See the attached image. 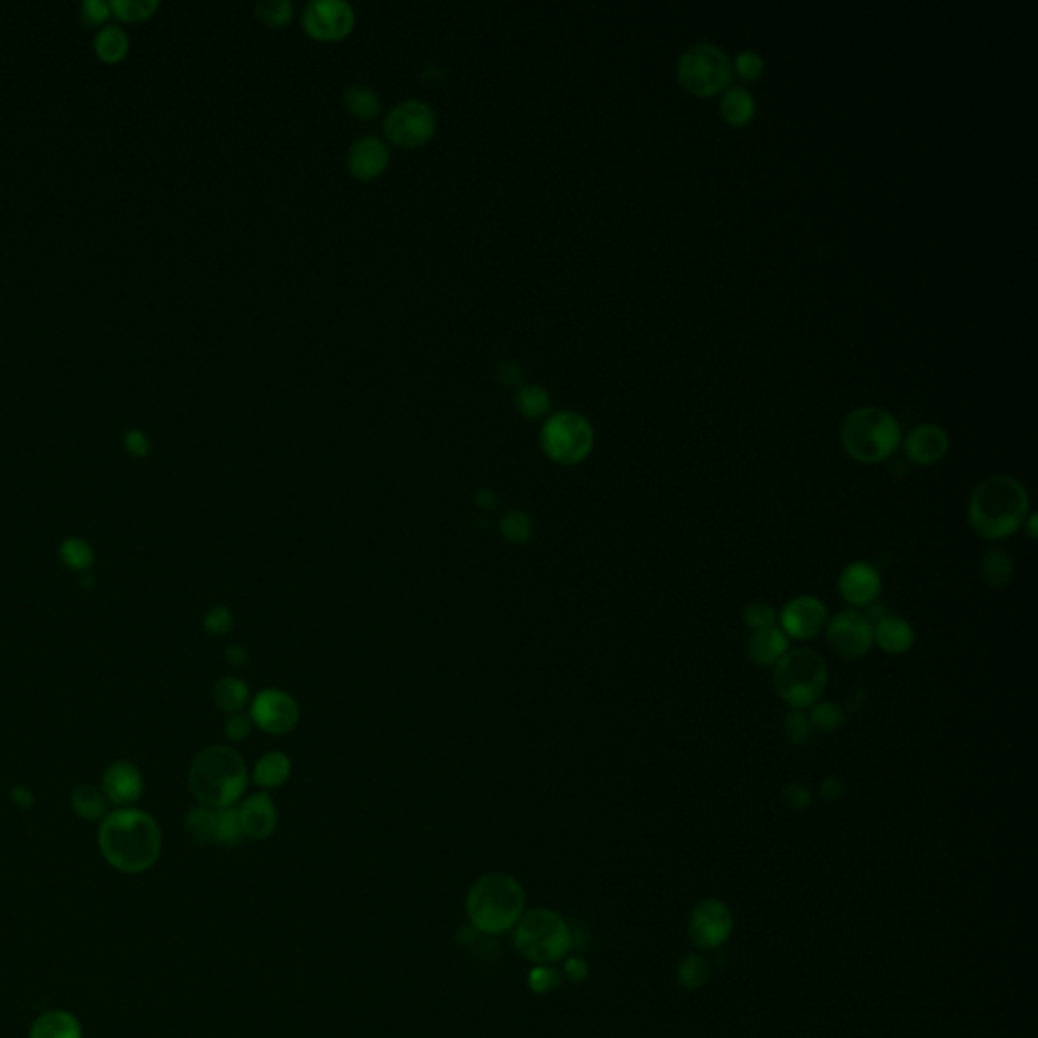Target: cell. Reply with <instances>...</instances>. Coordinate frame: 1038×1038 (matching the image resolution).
<instances>
[{
    "mask_svg": "<svg viewBox=\"0 0 1038 1038\" xmlns=\"http://www.w3.org/2000/svg\"><path fill=\"white\" fill-rule=\"evenodd\" d=\"M98 844L102 856L118 873L140 874L155 866L161 856L163 836L153 815L122 807L102 820Z\"/></svg>",
    "mask_w": 1038,
    "mask_h": 1038,
    "instance_id": "obj_1",
    "label": "cell"
},
{
    "mask_svg": "<svg viewBox=\"0 0 1038 1038\" xmlns=\"http://www.w3.org/2000/svg\"><path fill=\"white\" fill-rule=\"evenodd\" d=\"M1030 515L1026 487L1010 475H992L973 489L968 501V524L981 540L1002 542L1025 526Z\"/></svg>",
    "mask_w": 1038,
    "mask_h": 1038,
    "instance_id": "obj_2",
    "label": "cell"
},
{
    "mask_svg": "<svg viewBox=\"0 0 1038 1038\" xmlns=\"http://www.w3.org/2000/svg\"><path fill=\"white\" fill-rule=\"evenodd\" d=\"M466 917L483 935L513 929L526 913V891L513 876L489 873L473 883L465 900Z\"/></svg>",
    "mask_w": 1038,
    "mask_h": 1038,
    "instance_id": "obj_3",
    "label": "cell"
},
{
    "mask_svg": "<svg viewBox=\"0 0 1038 1038\" xmlns=\"http://www.w3.org/2000/svg\"><path fill=\"white\" fill-rule=\"evenodd\" d=\"M189 787L197 802L211 810H226L248 787V767L242 755L229 747H209L195 757L189 768Z\"/></svg>",
    "mask_w": 1038,
    "mask_h": 1038,
    "instance_id": "obj_4",
    "label": "cell"
},
{
    "mask_svg": "<svg viewBox=\"0 0 1038 1038\" xmlns=\"http://www.w3.org/2000/svg\"><path fill=\"white\" fill-rule=\"evenodd\" d=\"M828 678V661L812 647L789 649L773 668L775 692L791 710H807L818 704Z\"/></svg>",
    "mask_w": 1038,
    "mask_h": 1038,
    "instance_id": "obj_5",
    "label": "cell"
},
{
    "mask_svg": "<svg viewBox=\"0 0 1038 1038\" xmlns=\"http://www.w3.org/2000/svg\"><path fill=\"white\" fill-rule=\"evenodd\" d=\"M897 418L881 408H858L842 424V445L854 461L876 465L889 458L900 445Z\"/></svg>",
    "mask_w": 1038,
    "mask_h": 1038,
    "instance_id": "obj_6",
    "label": "cell"
},
{
    "mask_svg": "<svg viewBox=\"0 0 1038 1038\" xmlns=\"http://www.w3.org/2000/svg\"><path fill=\"white\" fill-rule=\"evenodd\" d=\"M513 945L521 957L536 965H552L574 947L568 923L552 909H532L513 927Z\"/></svg>",
    "mask_w": 1038,
    "mask_h": 1038,
    "instance_id": "obj_7",
    "label": "cell"
},
{
    "mask_svg": "<svg viewBox=\"0 0 1038 1038\" xmlns=\"http://www.w3.org/2000/svg\"><path fill=\"white\" fill-rule=\"evenodd\" d=\"M678 82L694 96L708 98L728 88L732 79V66L728 55L712 43H696L679 55Z\"/></svg>",
    "mask_w": 1038,
    "mask_h": 1038,
    "instance_id": "obj_8",
    "label": "cell"
},
{
    "mask_svg": "<svg viewBox=\"0 0 1038 1038\" xmlns=\"http://www.w3.org/2000/svg\"><path fill=\"white\" fill-rule=\"evenodd\" d=\"M544 455L558 465H578L592 453L594 430L589 420L572 410H562L546 420L540 430Z\"/></svg>",
    "mask_w": 1038,
    "mask_h": 1038,
    "instance_id": "obj_9",
    "label": "cell"
},
{
    "mask_svg": "<svg viewBox=\"0 0 1038 1038\" xmlns=\"http://www.w3.org/2000/svg\"><path fill=\"white\" fill-rule=\"evenodd\" d=\"M437 112L422 100H404L384 118V134L392 145L414 148L432 138L437 130Z\"/></svg>",
    "mask_w": 1038,
    "mask_h": 1038,
    "instance_id": "obj_10",
    "label": "cell"
},
{
    "mask_svg": "<svg viewBox=\"0 0 1038 1038\" xmlns=\"http://www.w3.org/2000/svg\"><path fill=\"white\" fill-rule=\"evenodd\" d=\"M826 637L839 660L856 661L862 660L874 645L873 623L858 608H844L838 615L828 619Z\"/></svg>",
    "mask_w": 1038,
    "mask_h": 1038,
    "instance_id": "obj_11",
    "label": "cell"
},
{
    "mask_svg": "<svg viewBox=\"0 0 1038 1038\" xmlns=\"http://www.w3.org/2000/svg\"><path fill=\"white\" fill-rule=\"evenodd\" d=\"M355 9L345 0H311L303 11V27L319 41H339L351 33Z\"/></svg>",
    "mask_w": 1038,
    "mask_h": 1038,
    "instance_id": "obj_12",
    "label": "cell"
},
{
    "mask_svg": "<svg viewBox=\"0 0 1038 1038\" xmlns=\"http://www.w3.org/2000/svg\"><path fill=\"white\" fill-rule=\"evenodd\" d=\"M250 718L260 731L268 734H287L298 724V704L280 689H262L253 696Z\"/></svg>",
    "mask_w": 1038,
    "mask_h": 1038,
    "instance_id": "obj_13",
    "label": "cell"
},
{
    "mask_svg": "<svg viewBox=\"0 0 1038 1038\" xmlns=\"http://www.w3.org/2000/svg\"><path fill=\"white\" fill-rule=\"evenodd\" d=\"M830 619L826 602L812 594H799V597L791 599L779 613L781 631L785 633L789 639L807 641L818 637L820 633L826 629Z\"/></svg>",
    "mask_w": 1038,
    "mask_h": 1038,
    "instance_id": "obj_14",
    "label": "cell"
},
{
    "mask_svg": "<svg viewBox=\"0 0 1038 1038\" xmlns=\"http://www.w3.org/2000/svg\"><path fill=\"white\" fill-rule=\"evenodd\" d=\"M883 590L881 572L868 562L856 560L838 578V592L852 608L873 607Z\"/></svg>",
    "mask_w": 1038,
    "mask_h": 1038,
    "instance_id": "obj_15",
    "label": "cell"
},
{
    "mask_svg": "<svg viewBox=\"0 0 1038 1038\" xmlns=\"http://www.w3.org/2000/svg\"><path fill=\"white\" fill-rule=\"evenodd\" d=\"M390 146L379 137H361L351 145L347 166L351 175L361 181H371L382 175L390 164Z\"/></svg>",
    "mask_w": 1038,
    "mask_h": 1038,
    "instance_id": "obj_16",
    "label": "cell"
},
{
    "mask_svg": "<svg viewBox=\"0 0 1038 1038\" xmlns=\"http://www.w3.org/2000/svg\"><path fill=\"white\" fill-rule=\"evenodd\" d=\"M949 450V437L937 424H921L909 432L905 455L913 465L929 466L939 463Z\"/></svg>",
    "mask_w": 1038,
    "mask_h": 1038,
    "instance_id": "obj_17",
    "label": "cell"
},
{
    "mask_svg": "<svg viewBox=\"0 0 1038 1038\" xmlns=\"http://www.w3.org/2000/svg\"><path fill=\"white\" fill-rule=\"evenodd\" d=\"M237 815H240L244 836L252 839L271 838L276 830V823H279L276 805L268 794L250 795L237 807Z\"/></svg>",
    "mask_w": 1038,
    "mask_h": 1038,
    "instance_id": "obj_18",
    "label": "cell"
},
{
    "mask_svg": "<svg viewBox=\"0 0 1038 1038\" xmlns=\"http://www.w3.org/2000/svg\"><path fill=\"white\" fill-rule=\"evenodd\" d=\"M102 791L110 803L130 805L142 795V775L137 767L120 760L108 767L102 779Z\"/></svg>",
    "mask_w": 1038,
    "mask_h": 1038,
    "instance_id": "obj_19",
    "label": "cell"
},
{
    "mask_svg": "<svg viewBox=\"0 0 1038 1038\" xmlns=\"http://www.w3.org/2000/svg\"><path fill=\"white\" fill-rule=\"evenodd\" d=\"M692 931L696 943H700L704 947H716L731 931V915L714 900L704 902L696 910Z\"/></svg>",
    "mask_w": 1038,
    "mask_h": 1038,
    "instance_id": "obj_20",
    "label": "cell"
},
{
    "mask_svg": "<svg viewBox=\"0 0 1038 1038\" xmlns=\"http://www.w3.org/2000/svg\"><path fill=\"white\" fill-rule=\"evenodd\" d=\"M874 643L891 655H902L913 649L917 633L907 619L897 615H884L873 625Z\"/></svg>",
    "mask_w": 1038,
    "mask_h": 1038,
    "instance_id": "obj_21",
    "label": "cell"
},
{
    "mask_svg": "<svg viewBox=\"0 0 1038 1038\" xmlns=\"http://www.w3.org/2000/svg\"><path fill=\"white\" fill-rule=\"evenodd\" d=\"M789 637L779 627H768L760 631H752V635L747 643L749 657L757 665H775L779 663L789 652Z\"/></svg>",
    "mask_w": 1038,
    "mask_h": 1038,
    "instance_id": "obj_22",
    "label": "cell"
},
{
    "mask_svg": "<svg viewBox=\"0 0 1038 1038\" xmlns=\"http://www.w3.org/2000/svg\"><path fill=\"white\" fill-rule=\"evenodd\" d=\"M29 1038H84L79 1020L66 1010H49L31 1026Z\"/></svg>",
    "mask_w": 1038,
    "mask_h": 1038,
    "instance_id": "obj_23",
    "label": "cell"
},
{
    "mask_svg": "<svg viewBox=\"0 0 1038 1038\" xmlns=\"http://www.w3.org/2000/svg\"><path fill=\"white\" fill-rule=\"evenodd\" d=\"M1016 566L1004 548H988L980 558V576L992 589H1004L1012 582Z\"/></svg>",
    "mask_w": 1038,
    "mask_h": 1038,
    "instance_id": "obj_24",
    "label": "cell"
},
{
    "mask_svg": "<svg viewBox=\"0 0 1038 1038\" xmlns=\"http://www.w3.org/2000/svg\"><path fill=\"white\" fill-rule=\"evenodd\" d=\"M292 771L290 759L280 750L266 752L253 767V783L262 789H276L287 783Z\"/></svg>",
    "mask_w": 1038,
    "mask_h": 1038,
    "instance_id": "obj_25",
    "label": "cell"
},
{
    "mask_svg": "<svg viewBox=\"0 0 1038 1038\" xmlns=\"http://www.w3.org/2000/svg\"><path fill=\"white\" fill-rule=\"evenodd\" d=\"M755 98L744 88H728L720 98V114L731 126H744L755 118Z\"/></svg>",
    "mask_w": 1038,
    "mask_h": 1038,
    "instance_id": "obj_26",
    "label": "cell"
},
{
    "mask_svg": "<svg viewBox=\"0 0 1038 1038\" xmlns=\"http://www.w3.org/2000/svg\"><path fill=\"white\" fill-rule=\"evenodd\" d=\"M343 106L359 120H374L382 114V100L363 84H351L343 90Z\"/></svg>",
    "mask_w": 1038,
    "mask_h": 1038,
    "instance_id": "obj_27",
    "label": "cell"
},
{
    "mask_svg": "<svg viewBox=\"0 0 1038 1038\" xmlns=\"http://www.w3.org/2000/svg\"><path fill=\"white\" fill-rule=\"evenodd\" d=\"M213 700H216L217 708L229 712V714H237L242 712L250 702V689L245 681L240 678L227 676L221 678L216 686H213Z\"/></svg>",
    "mask_w": 1038,
    "mask_h": 1038,
    "instance_id": "obj_28",
    "label": "cell"
},
{
    "mask_svg": "<svg viewBox=\"0 0 1038 1038\" xmlns=\"http://www.w3.org/2000/svg\"><path fill=\"white\" fill-rule=\"evenodd\" d=\"M185 830L193 844H216L217 836V810L200 805L187 813Z\"/></svg>",
    "mask_w": 1038,
    "mask_h": 1038,
    "instance_id": "obj_29",
    "label": "cell"
},
{
    "mask_svg": "<svg viewBox=\"0 0 1038 1038\" xmlns=\"http://www.w3.org/2000/svg\"><path fill=\"white\" fill-rule=\"evenodd\" d=\"M515 406L529 420L544 418L552 408L548 390L540 384H521L515 392Z\"/></svg>",
    "mask_w": 1038,
    "mask_h": 1038,
    "instance_id": "obj_30",
    "label": "cell"
},
{
    "mask_svg": "<svg viewBox=\"0 0 1038 1038\" xmlns=\"http://www.w3.org/2000/svg\"><path fill=\"white\" fill-rule=\"evenodd\" d=\"M71 807H74L75 815L82 820L96 821L106 818L108 812V799L104 794H100L96 787L92 785H79L71 794Z\"/></svg>",
    "mask_w": 1038,
    "mask_h": 1038,
    "instance_id": "obj_31",
    "label": "cell"
},
{
    "mask_svg": "<svg viewBox=\"0 0 1038 1038\" xmlns=\"http://www.w3.org/2000/svg\"><path fill=\"white\" fill-rule=\"evenodd\" d=\"M499 532H501L503 540H507L510 544H515V546H521V544L532 540L534 521L526 511H521V510L507 511L501 518V521H499Z\"/></svg>",
    "mask_w": 1038,
    "mask_h": 1038,
    "instance_id": "obj_32",
    "label": "cell"
},
{
    "mask_svg": "<svg viewBox=\"0 0 1038 1038\" xmlns=\"http://www.w3.org/2000/svg\"><path fill=\"white\" fill-rule=\"evenodd\" d=\"M253 14L268 27H282L288 25L295 17V3L292 0H260L253 6Z\"/></svg>",
    "mask_w": 1038,
    "mask_h": 1038,
    "instance_id": "obj_33",
    "label": "cell"
},
{
    "mask_svg": "<svg viewBox=\"0 0 1038 1038\" xmlns=\"http://www.w3.org/2000/svg\"><path fill=\"white\" fill-rule=\"evenodd\" d=\"M810 718H812V724H813L815 731H820V732H836L846 723L844 708L834 700L813 704Z\"/></svg>",
    "mask_w": 1038,
    "mask_h": 1038,
    "instance_id": "obj_34",
    "label": "cell"
},
{
    "mask_svg": "<svg viewBox=\"0 0 1038 1038\" xmlns=\"http://www.w3.org/2000/svg\"><path fill=\"white\" fill-rule=\"evenodd\" d=\"M244 830L240 815H237V807H226V810H217V836L216 844L234 846L244 842Z\"/></svg>",
    "mask_w": 1038,
    "mask_h": 1038,
    "instance_id": "obj_35",
    "label": "cell"
},
{
    "mask_svg": "<svg viewBox=\"0 0 1038 1038\" xmlns=\"http://www.w3.org/2000/svg\"><path fill=\"white\" fill-rule=\"evenodd\" d=\"M59 556L71 570H77V572H84V570H88L93 564L92 548L84 540H79V537H69V540L63 542Z\"/></svg>",
    "mask_w": 1038,
    "mask_h": 1038,
    "instance_id": "obj_36",
    "label": "cell"
},
{
    "mask_svg": "<svg viewBox=\"0 0 1038 1038\" xmlns=\"http://www.w3.org/2000/svg\"><path fill=\"white\" fill-rule=\"evenodd\" d=\"M783 732H785V739L799 747V744H805L807 741L812 739L815 728L812 724V718L807 714L805 710H789V714L785 716V723H783Z\"/></svg>",
    "mask_w": 1038,
    "mask_h": 1038,
    "instance_id": "obj_37",
    "label": "cell"
},
{
    "mask_svg": "<svg viewBox=\"0 0 1038 1038\" xmlns=\"http://www.w3.org/2000/svg\"><path fill=\"white\" fill-rule=\"evenodd\" d=\"M776 619H779V613H776V608L773 605H768V602H765V600L750 602V605L744 607V611H742V621L750 631L776 627Z\"/></svg>",
    "mask_w": 1038,
    "mask_h": 1038,
    "instance_id": "obj_38",
    "label": "cell"
},
{
    "mask_svg": "<svg viewBox=\"0 0 1038 1038\" xmlns=\"http://www.w3.org/2000/svg\"><path fill=\"white\" fill-rule=\"evenodd\" d=\"M129 47V39H126L124 31L118 27H106L96 39V49L102 58L108 61L120 59Z\"/></svg>",
    "mask_w": 1038,
    "mask_h": 1038,
    "instance_id": "obj_39",
    "label": "cell"
},
{
    "mask_svg": "<svg viewBox=\"0 0 1038 1038\" xmlns=\"http://www.w3.org/2000/svg\"><path fill=\"white\" fill-rule=\"evenodd\" d=\"M734 69L744 82H757L765 74V61L755 51H741L734 59Z\"/></svg>",
    "mask_w": 1038,
    "mask_h": 1038,
    "instance_id": "obj_40",
    "label": "cell"
},
{
    "mask_svg": "<svg viewBox=\"0 0 1038 1038\" xmlns=\"http://www.w3.org/2000/svg\"><path fill=\"white\" fill-rule=\"evenodd\" d=\"M112 9L122 19H145L156 9V0H114Z\"/></svg>",
    "mask_w": 1038,
    "mask_h": 1038,
    "instance_id": "obj_41",
    "label": "cell"
},
{
    "mask_svg": "<svg viewBox=\"0 0 1038 1038\" xmlns=\"http://www.w3.org/2000/svg\"><path fill=\"white\" fill-rule=\"evenodd\" d=\"M232 625L234 617L226 607H213L203 619V627L205 631L211 633V635H226V633L232 629Z\"/></svg>",
    "mask_w": 1038,
    "mask_h": 1038,
    "instance_id": "obj_42",
    "label": "cell"
},
{
    "mask_svg": "<svg viewBox=\"0 0 1038 1038\" xmlns=\"http://www.w3.org/2000/svg\"><path fill=\"white\" fill-rule=\"evenodd\" d=\"M493 376L497 377V382L505 387H519L521 382H524V369H521L519 363L513 359L499 361L493 369Z\"/></svg>",
    "mask_w": 1038,
    "mask_h": 1038,
    "instance_id": "obj_43",
    "label": "cell"
},
{
    "mask_svg": "<svg viewBox=\"0 0 1038 1038\" xmlns=\"http://www.w3.org/2000/svg\"><path fill=\"white\" fill-rule=\"evenodd\" d=\"M812 791L807 789V785L803 783H789V785L783 789V803L791 810H805L807 805L812 803Z\"/></svg>",
    "mask_w": 1038,
    "mask_h": 1038,
    "instance_id": "obj_44",
    "label": "cell"
},
{
    "mask_svg": "<svg viewBox=\"0 0 1038 1038\" xmlns=\"http://www.w3.org/2000/svg\"><path fill=\"white\" fill-rule=\"evenodd\" d=\"M252 726H253V723H252L250 714H242V712H237V714H232L227 718L226 736L234 742H242L250 736Z\"/></svg>",
    "mask_w": 1038,
    "mask_h": 1038,
    "instance_id": "obj_45",
    "label": "cell"
},
{
    "mask_svg": "<svg viewBox=\"0 0 1038 1038\" xmlns=\"http://www.w3.org/2000/svg\"><path fill=\"white\" fill-rule=\"evenodd\" d=\"M529 984H532L536 992H546V989H550L554 984H556V971L550 970L548 965H537V968L532 971Z\"/></svg>",
    "mask_w": 1038,
    "mask_h": 1038,
    "instance_id": "obj_46",
    "label": "cell"
},
{
    "mask_svg": "<svg viewBox=\"0 0 1038 1038\" xmlns=\"http://www.w3.org/2000/svg\"><path fill=\"white\" fill-rule=\"evenodd\" d=\"M844 794H846L844 783L836 779V776H826V779L821 781L820 795L821 799H826V802H838V799L844 797Z\"/></svg>",
    "mask_w": 1038,
    "mask_h": 1038,
    "instance_id": "obj_47",
    "label": "cell"
},
{
    "mask_svg": "<svg viewBox=\"0 0 1038 1038\" xmlns=\"http://www.w3.org/2000/svg\"><path fill=\"white\" fill-rule=\"evenodd\" d=\"M124 442H126V448H129L130 453L137 455V457H145L150 448L148 439L140 430H130L129 434H126Z\"/></svg>",
    "mask_w": 1038,
    "mask_h": 1038,
    "instance_id": "obj_48",
    "label": "cell"
},
{
    "mask_svg": "<svg viewBox=\"0 0 1038 1038\" xmlns=\"http://www.w3.org/2000/svg\"><path fill=\"white\" fill-rule=\"evenodd\" d=\"M84 13L92 22L104 21L110 13V6L106 3H102V0H88V3L84 4Z\"/></svg>",
    "mask_w": 1038,
    "mask_h": 1038,
    "instance_id": "obj_49",
    "label": "cell"
},
{
    "mask_svg": "<svg viewBox=\"0 0 1038 1038\" xmlns=\"http://www.w3.org/2000/svg\"><path fill=\"white\" fill-rule=\"evenodd\" d=\"M226 660L229 665H234V668H244L245 663H248V652L242 645H229L226 649Z\"/></svg>",
    "mask_w": 1038,
    "mask_h": 1038,
    "instance_id": "obj_50",
    "label": "cell"
},
{
    "mask_svg": "<svg viewBox=\"0 0 1038 1038\" xmlns=\"http://www.w3.org/2000/svg\"><path fill=\"white\" fill-rule=\"evenodd\" d=\"M11 797H13L14 805L22 807V810H29V807H33V803H35L33 794H31V791H29L27 787H22V785L14 787V789L11 791Z\"/></svg>",
    "mask_w": 1038,
    "mask_h": 1038,
    "instance_id": "obj_51",
    "label": "cell"
},
{
    "mask_svg": "<svg viewBox=\"0 0 1038 1038\" xmlns=\"http://www.w3.org/2000/svg\"><path fill=\"white\" fill-rule=\"evenodd\" d=\"M475 503H477L481 510L489 511V510H493V507H497V497L491 493V491L481 489V491H477V493H475Z\"/></svg>",
    "mask_w": 1038,
    "mask_h": 1038,
    "instance_id": "obj_52",
    "label": "cell"
},
{
    "mask_svg": "<svg viewBox=\"0 0 1038 1038\" xmlns=\"http://www.w3.org/2000/svg\"><path fill=\"white\" fill-rule=\"evenodd\" d=\"M1022 528H1026L1030 540H1036V515H1034L1033 511H1030V515L1026 518L1025 526H1022Z\"/></svg>",
    "mask_w": 1038,
    "mask_h": 1038,
    "instance_id": "obj_53",
    "label": "cell"
}]
</instances>
